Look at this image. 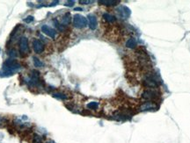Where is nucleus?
<instances>
[{
    "instance_id": "obj_22",
    "label": "nucleus",
    "mask_w": 190,
    "mask_h": 143,
    "mask_svg": "<svg viewBox=\"0 0 190 143\" xmlns=\"http://www.w3.org/2000/svg\"><path fill=\"white\" fill-rule=\"evenodd\" d=\"M79 3L80 4H91V3H92V1H85V0H80L79 1Z\"/></svg>"
},
{
    "instance_id": "obj_17",
    "label": "nucleus",
    "mask_w": 190,
    "mask_h": 143,
    "mask_svg": "<svg viewBox=\"0 0 190 143\" xmlns=\"http://www.w3.org/2000/svg\"><path fill=\"white\" fill-rule=\"evenodd\" d=\"M98 106H99V104H98L97 102H91V103H89V104L87 105V108H89V109H93V110L97 109Z\"/></svg>"
},
{
    "instance_id": "obj_11",
    "label": "nucleus",
    "mask_w": 190,
    "mask_h": 143,
    "mask_svg": "<svg viewBox=\"0 0 190 143\" xmlns=\"http://www.w3.org/2000/svg\"><path fill=\"white\" fill-rule=\"evenodd\" d=\"M88 23H89V27L92 30L96 29L97 27V18L94 15H88Z\"/></svg>"
},
{
    "instance_id": "obj_7",
    "label": "nucleus",
    "mask_w": 190,
    "mask_h": 143,
    "mask_svg": "<svg viewBox=\"0 0 190 143\" xmlns=\"http://www.w3.org/2000/svg\"><path fill=\"white\" fill-rule=\"evenodd\" d=\"M42 31L46 35L49 36L50 38H53V39L56 38L57 32H56L53 28H51L50 26H47V25H44V26H42Z\"/></svg>"
},
{
    "instance_id": "obj_13",
    "label": "nucleus",
    "mask_w": 190,
    "mask_h": 143,
    "mask_svg": "<svg viewBox=\"0 0 190 143\" xmlns=\"http://www.w3.org/2000/svg\"><path fill=\"white\" fill-rule=\"evenodd\" d=\"M103 18H104V19H105L107 22H108V23H113V22H115V21L116 20V18H115L113 15H111V14H109V13H105V14H103Z\"/></svg>"
},
{
    "instance_id": "obj_24",
    "label": "nucleus",
    "mask_w": 190,
    "mask_h": 143,
    "mask_svg": "<svg viewBox=\"0 0 190 143\" xmlns=\"http://www.w3.org/2000/svg\"><path fill=\"white\" fill-rule=\"evenodd\" d=\"M75 11H82V8H79V7L75 8Z\"/></svg>"
},
{
    "instance_id": "obj_10",
    "label": "nucleus",
    "mask_w": 190,
    "mask_h": 143,
    "mask_svg": "<svg viewBox=\"0 0 190 143\" xmlns=\"http://www.w3.org/2000/svg\"><path fill=\"white\" fill-rule=\"evenodd\" d=\"M157 108L156 104L151 103V102H146L144 104H143L140 107L141 111H151V110H155Z\"/></svg>"
},
{
    "instance_id": "obj_23",
    "label": "nucleus",
    "mask_w": 190,
    "mask_h": 143,
    "mask_svg": "<svg viewBox=\"0 0 190 143\" xmlns=\"http://www.w3.org/2000/svg\"><path fill=\"white\" fill-rule=\"evenodd\" d=\"M74 4V1H68L67 4H65L66 6H72Z\"/></svg>"
},
{
    "instance_id": "obj_5",
    "label": "nucleus",
    "mask_w": 190,
    "mask_h": 143,
    "mask_svg": "<svg viewBox=\"0 0 190 143\" xmlns=\"http://www.w3.org/2000/svg\"><path fill=\"white\" fill-rule=\"evenodd\" d=\"M27 83L31 86H36L37 84H39V83H40V75H39V72L35 71V70H34V71L32 72L31 77L27 81Z\"/></svg>"
},
{
    "instance_id": "obj_15",
    "label": "nucleus",
    "mask_w": 190,
    "mask_h": 143,
    "mask_svg": "<svg viewBox=\"0 0 190 143\" xmlns=\"http://www.w3.org/2000/svg\"><path fill=\"white\" fill-rule=\"evenodd\" d=\"M126 46L127 48H136V41L134 38L128 39L127 41Z\"/></svg>"
},
{
    "instance_id": "obj_25",
    "label": "nucleus",
    "mask_w": 190,
    "mask_h": 143,
    "mask_svg": "<svg viewBox=\"0 0 190 143\" xmlns=\"http://www.w3.org/2000/svg\"><path fill=\"white\" fill-rule=\"evenodd\" d=\"M47 143H55L54 142H52V141H50V142H47Z\"/></svg>"
},
{
    "instance_id": "obj_4",
    "label": "nucleus",
    "mask_w": 190,
    "mask_h": 143,
    "mask_svg": "<svg viewBox=\"0 0 190 143\" xmlns=\"http://www.w3.org/2000/svg\"><path fill=\"white\" fill-rule=\"evenodd\" d=\"M19 50L22 54H28L29 52V46H28V40L27 37H21L19 40Z\"/></svg>"
},
{
    "instance_id": "obj_2",
    "label": "nucleus",
    "mask_w": 190,
    "mask_h": 143,
    "mask_svg": "<svg viewBox=\"0 0 190 143\" xmlns=\"http://www.w3.org/2000/svg\"><path fill=\"white\" fill-rule=\"evenodd\" d=\"M73 24L77 28H83L87 26V19L82 15L76 14L73 18Z\"/></svg>"
},
{
    "instance_id": "obj_18",
    "label": "nucleus",
    "mask_w": 190,
    "mask_h": 143,
    "mask_svg": "<svg viewBox=\"0 0 190 143\" xmlns=\"http://www.w3.org/2000/svg\"><path fill=\"white\" fill-rule=\"evenodd\" d=\"M33 143H43L42 142V139L41 138L40 135L38 134H34L33 137Z\"/></svg>"
},
{
    "instance_id": "obj_6",
    "label": "nucleus",
    "mask_w": 190,
    "mask_h": 143,
    "mask_svg": "<svg viewBox=\"0 0 190 143\" xmlns=\"http://www.w3.org/2000/svg\"><path fill=\"white\" fill-rule=\"evenodd\" d=\"M117 13L119 15V17L123 19H125L129 17L130 15V10L126 7V6H120L117 9Z\"/></svg>"
},
{
    "instance_id": "obj_1",
    "label": "nucleus",
    "mask_w": 190,
    "mask_h": 143,
    "mask_svg": "<svg viewBox=\"0 0 190 143\" xmlns=\"http://www.w3.org/2000/svg\"><path fill=\"white\" fill-rule=\"evenodd\" d=\"M20 69V65L16 63L14 59H8L5 61V63L3 65V70H4V76H8L11 75H13V73Z\"/></svg>"
},
{
    "instance_id": "obj_19",
    "label": "nucleus",
    "mask_w": 190,
    "mask_h": 143,
    "mask_svg": "<svg viewBox=\"0 0 190 143\" xmlns=\"http://www.w3.org/2000/svg\"><path fill=\"white\" fill-rule=\"evenodd\" d=\"M53 96H54V97H56V98L63 99V100L68 98V97H67V96H66V95H64V94H63V93H55Z\"/></svg>"
},
{
    "instance_id": "obj_3",
    "label": "nucleus",
    "mask_w": 190,
    "mask_h": 143,
    "mask_svg": "<svg viewBox=\"0 0 190 143\" xmlns=\"http://www.w3.org/2000/svg\"><path fill=\"white\" fill-rule=\"evenodd\" d=\"M158 81L155 75H152V74H150L148 75L145 78H144V84L150 88H152V87H156L157 84H158Z\"/></svg>"
},
{
    "instance_id": "obj_12",
    "label": "nucleus",
    "mask_w": 190,
    "mask_h": 143,
    "mask_svg": "<svg viewBox=\"0 0 190 143\" xmlns=\"http://www.w3.org/2000/svg\"><path fill=\"white\" fill-rule=\"evenodd\" d=\"M119 2L120 1H117V0H99V3L104 5H115Z\"/></svg>"
},
{
    "instance_id": "obj_9",
    "label": "nucleus",
    "mask_w": 190,
    "mask_h": 143,
    "mask_svg": "<svg viewBox=\"0 0 190 143\" xmlns=\"http://www.w3.org/2000/svg\"><path fill=\"white\" fill-rule=\"evenodd\" d=\"M33 47H34V50L35 53L37 54H41L43 52L44 50V44L39 41V40H34V42H33Z\"/></svg>"
},
{
    "instance_id": "obj_14",
    "label": "nucleus",
    "mask_w": 190,
    "mask_h": 143,
    "mask_svg": "<svg viewBox=\"0 0 190 143\" xmlns=\"http://www.w3.org/2000/svg\"><path fill=\"white\" fill-rule=\"evenodd\" d=\"M70 20H71L70 14L69 12H67V13L63 16V18H62V24H63V26H67V25L70 24Z\"/></svg>"
},
{
    "instance_id": "obj_21",
    "label": "nucleus",
    "mask_w": 190,
    "mask_h": 143,
    "mask_svg": "<svg viewBox=\"0 0 190 143\" xmlns=\"http://www.w3.org/2000/svg\"><path fill=\"white\" fill-rule=\"evenodd\" d=\"M33 20H34V17H33V16H28V17H27V18L24 19V21L27 22V23H30V22H32Z\"/></svg>"
},
{
    "instance_id": "obj_8",
    "label": "nucleus",
    "mask_w": 190,
    "mask_h": 143,
    "mask_svg": "<svg viewBox=\"0 0 190 143\" xmlns=\"http://www.w3.org/2000/svg\"><path fill=\"white\" fill-rule=\"evenodd\" d=\"M158 97V93L155 90H148L143 92L142 94V97L144 99H149V100H152L157 98Z\"/></svg>"
},
{
    "instance_id": "obj_16",
    "label": "nucleus",
    "mask_w": 190,
    "mask_h": 143,
    "mask_svg": "<svg viewBox=\"0 0 190 143\" xmlns=\"http://www.w3.org/2000/svg\"><path fill=\"white\" fill-rule=\"evenodd\" d=\"M33 60H34V64L35 67H38V68H41L43 66V63L37 57H33Z\"/></svg>"
},
{
    "instance_id": "obj_20",
    "label": "nucleus",
    "mask_w": 190,
    "mask_h": 143,
    "mask_svg": "<svg viewBox=\"0 0 190 143\" xmlns=\"http://www.w3.org/2000/svg\"><path fill=\"white\" fill-rule=\"evenodd\" d=\"M54 23H55V25H56V26L60 30V31H63V26L61 25V24H59L58 23V21L57 20H54Z\"/></svg>"
}]
</instances>
